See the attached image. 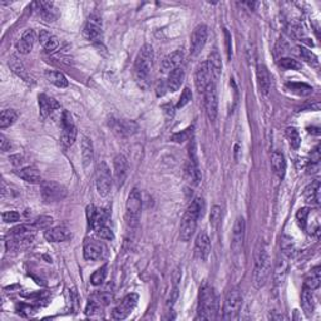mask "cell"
<instances>
[{"label":"cell","mask_w":321,"mask_h":321,"mask_svg":"<svg viewBox=\"0 0 321 321\" xmlns=\"http://www.w3.org/2000/svg\"><path fill=\"white\" fill-rule=\"evenodd\" d=\"M203 211H205V202L202 198H196L189 206L181 221V227H179V237L182 241L191 240L196 231V227H197L198 218L203 216Z\"/></svg>","instance_id":"obj_1"},{"label":"cell","mask_w":321,"mask_h":321,"mask_svg":"<svg viewBox=\"0 0 321 321\" xmlns=\"http://www.w3.org/2000/svg\"><path fill=\"white\" fill-rule=\"evenodd\" d=\"M268 275H270V257H268L267 249L265 244L258 241L254 254V280L255 288L261 289L267 281Z\"/></svg>","instance_id":"obj_2"},{"label":"cell","mask_w":321,"mask_h":321,"mask_svg":"<svg viewBox=\"0 0 321 321\" xmlns=\"http://www.w3.org/2000/svg\"><path fill=\"white\" fill-rule=\"evenodd\" d=\"M217 297L211 286H203L198 296V309L196 320H215L217 316Z\"/></svg>","instance_id":"obj_3"},{"label":"cell","mask_w":321,"mask_h":321,"mask_svg":"<svg viewBox=\"0 0 321 321\" xmlns=\"http://www.w3.org/2000/svg\"><path fill=\"white\" fill-rule=\"evenodd\" d=\"M153 59H155V54H153V48L150 44H145L141 48L140 53H138L137 58L134 62V77L140 84H143L150 78L151 72L153 68Z\"/></svg>","instance_id":"obj_4"},{"label":"cell","mask_w":321,"mask_h":321,"mask_svg":"<svg viewBox=\"0 0 321 321\" xmlns=\"http://www.w3.org/2000/svg\"><path fill=\"white\" fill-rule=\"evenodd\" d=\"M141 210H142V197L137 189L130 191L126 203V221L129 227H135L140 222Z\"/></svg>","instance_id":"obj_5"},{"label":"cell","mask_w":321,"mask_h":321,"mask_svg":"<svg viewBox=\"0 0 321 321\" xmlns=\"http://www.w3.org/2000/svg\"><path fill=\"white\" fill-rule=\"evenodd\" d=\"M242 306V296L240 290L234 289L228 291L226 295L225 302H223V320H235L240 314Z\"/></svg>","instance_id":"obj_6"},{"label":"cell","mask_w":321,"mask_h":321,"mask_svg":"<svg viewBox=\"0 0 321 321\" xmlns=\"http://www.w3.org/2000/svg\"><path fill=\"white\" fill-rule=\"evenodd\" d=\"M96 187L101 196H107L111 191L112 176L111 169L107 166L106 162H99L96 172Z\"/></svg>","instance_id":"obj_7"},{"label":"cell","mask_w":321,"mask_h":321,"mask_svg":"<svg viewBox=\"0 0 321 321\" xmlns=\"http://www.w3.org/2000/svg\"><path fill=\"white\" fill-rule=\"evenodd\" d=\"M203 103H205L206 114H207L208 119L213 122L217 117L218 113V98H217V90H216L215 83L211 82L206 88L205 93H203Z\"/></svg>","instance_id":"obj_8"},{"label":"cell","mask_w":321,"mask_h":321,"mask_svg":"<svg viewBox=\"0 0 321 321\" xmlns=\"http://www.w3.org/2000/svg\"><path fill=\"white\" fill-rule=\"evenodd\" d=\"M67 196V190L57 182H41V197L45 202H59Z\"/></svg>","instance_id":"obj_9"},{"label":"cell","mask_w":321,"mask_h":321,"mask_svg":"<svg viewBox=\"0 0 321 321\" xmlns=\"http://www.w3.org/2000/svg\"><path fill=\"white\" fill-rule=\"evenodd\" d=\"M62 142L64 146L69 147L75 142L77 138V127H75L73 117L70 116L69 112L64 111L62 114Z\"/></svg>","instance_id":"obj_10"},{"label":"cell","mask_w":321,"mask_h":321,"mask_svg":"<svg viewBox=\"0 0 321 321\" xmlns=\"http://www.w3.org/2000/svg\"><path fill=\"white\" fill-rule=\"evenodd\" d=\"M138 302L137 294H129L121 301V304L112 311L111 317L113 320H124L134 310Z\"/></svg>","instance_id":"obj_11"},{"label":"cell","mask_w":321,"mask_h":321,"mask_svg":"<svg viewBox=\"0 0 321 321\" xmlns=\"http://www.w3.org/2000/svg\"><path fill=\"white\" fill-rule=\"evenodd\" d=\"M206 40H207V27L203 24L197 25L193 29L191 34V40H190V52H191V56L196 57L201 53V51L205 47Z\"/></svg>","instance_id":"obj_12"},{"label":"cell","mask_w":321,"mask_h":321,"mask_svg":"<svg viewBox=\"0 0 321 321\" xmlns=\"http://www.w3.org/2000/svg\"><path fill=\"white\" fill-rule=\"evenodd\" d=\"M84 36L89 41L102 40V19L97 14L89 15L84 27Z\"/></svg>","instance_id":"obj_13"},{"label":"cell","mask_w":321,"mask_h":321,"mask_svg":"<svg viewBox=\"0 0 321 321\" xmlns=\"http://www.w3.org/2000/svg\"><path fill=\"white\" fill-rule=\"evenodd\" d=\"M211 82H213L212 77H211L210 69H208L207 62H203L197 67L195 73V84L196 88H197L198 93L203 95L207 88V85L210 84Z\"/></svg>","instance_id":"obj_14"},{"label":"cell","mask_w":321,"mask_h":321,"mask_svg":"<svg viewBox=\"0 0 321 321\" xmlns=\"http://www.w3.org/2000/svg\"><path fill=\"white\" fill-rule=\"evenodd\" d=\"M113 174H114V182H116L117 187L123 186L124 181H126L127 176H128V162L127 158L123 155H117L113 161Z\"/></svg>","instance_id":"obj_15"},{"label":"cell","mask_w":321,"mask_h":321,"mask_svg":"<svg viewBox=\"0 0 321 321\" xmlns=\"http://www.w3.org/2000/svg\"><path fill=\"white\" fill-rule=\"evenodd\" d=\"M109 127L119 137H129L134 134L138 129L137 123L133 121H126V119H111Z\"/></svg>","instance_id":"obj_16"},{"label":"cell","mask_w":321,"mask_h":321,"mask_svg":"<svg viewBox=\"0 0 321 321\" xmlns=\"http://www.w3.org/2000/svg\"><path fill=\"white\" fill-rule=\"evenodd\" d=\"M245 231H246V223L244 217H237L235 221L234 228H232V240L231 249L234 252H239L244 245Z\"/></svg>","instance_id":"obj_17"},{"label":"cell","mask_w":321,"mask_h":321,"mask_svg":"<svg viewBox=\"0 0 321 321\" xmlns=\"http://www.w3.org/2000/svg\"><path fill=\"white\" fill-rule=\"evenodd\" d=\"M87 218L89 226L93 230H97L106 225L107 220H108V213L106 210L97 208L95 205H89L87 207Z\"/></svg>","instance_id":"obj_18"},{"label":"cell","mask_w":321,"mask_h":321,"mask_svg":"<svg viewBox=\"0 0 321 321\" xmlns=\"http://www.w3.org/2000/svg\"><path fill=\"white\" fill-rule=\"evenodd\" d=\"M107 247L101 241H90L84 246V258L88 261H98L106 257Z\"/></svg>","instance_id":"obj_19"},{"label":"cell","mask_w":321,"mask_h":321,"mask_svg":"<svg viewBox=\"0 0 321 321\" xmlns=\"http://www.w3.org/2000/svg\"><path fill=\"white\" fill-rule=\"evenodd\" d=\"M211 251V241L208 235L206 234L205 231L200 232L196 239V244H195V254L200 260L205 261L207 258L208 254Z\"/></svg>","instance_id":"obj_20"},{"label":"cell","mask_w":321,"mask_h":321,"mask_svg":"<svg viewBox=\"0 0 321 321\" xmlns=\"http://www.w3.org/2000/svg\"><path fill=\"white\" fill-rule=\"evenodd\" d=\"M206 62H207L208 69H210L212 80H215L216 82V80L221 77V73H222V59H221V56L220 53H218V51L213 49V51L210 53L208 59Z\"/></svg>","instance_id":"obj_21"},{"label":"cell","mask_w":321,"mask_h":321,"mask_svg":"<svg viewBox=\"0 0 321 321\" xmlns=\"http://www.w3.org/2000/svg\"><path fill=\"white\" fill-rule=\"evenodd\" d=\"M36 36L33 29H28L23 33L22 38L19 39L17 44V49L20 54H29L33 51L34 44H35Z\"/></svg>","instance_id":"obj_22"},{"label":"cell","mask_w":321,"mask_h":321,"mask_svg":"<svg viewBox=\"0 0 321 321\" xmlns=\"http://www.w3.org/2000/svg\"><path fill=\"white\" fill-rule=\"evenodd\" d=\"M256 74H257V84H258V88H260L261 93H262L263 96H267L271 89L270 72H268V69L263 64H258Z\"/></svg>","instance_id":"obj_23"},{"label":"cell","mask_w":321,"mask_h":321,"mask_svg":"<svg viewBox=\"0 0 321 321\" xmlns=\"http://www.w3.org/2000/svg\"><path fill=\"white\" fill-rule=\"evenodd\" d=\"M39 108H40V114L43 118L51 116L54 111L59 108V103L54 98H51L47 95L39 96Z\"/></svg>","instance_id":"obj_24"},{"label":"cell","mask_w":321,"mask_h":321,"mask_svg":"<svg viewBox=\"0 0 321 321\" xmlns=\"http://www.w3.org/2000/svg\"><path fill=\"white\" fill-rule=\"evenodd\" d=\"M185 80V70L181 67L176 68L172 72H169L168 79H167V89L171 92H177L181 88L182 83Z\"/></svg>","instance_id":"obj_25"},{"label":"cell","mask_w":321,"mask_h":321,"mask_svg":"<svg viewBox=\"0 0 321 321\" xmlns=\"http://www.w3.org/2000/svg\"><path fill=\"white\" fill-rule=\"evenodd\" d=\"M182 61H184V53L181 51H176L173 53L168 54L166 58L162 61V70L163 72H172L176 68H179Z\"/></svg>","instance_id":"obj_26"},{"label":"cell","mask_w":321,"mask_h":321,"mask_svg":"<svg viewBox=\"0 0 321 321\" xmlns=\"http://www.w3.org/2000/svg\"><path fill=\"white\" fill-rule=\"evenodd\" d=\"M44 237L49 242H63L70 237V232L65 227H53L44 232Z\"/></svg>","instance_id":"obj_27"},{"label":"cell","mask_w":321,"mask_h":321,"mask_svg":"<svg viewBox=\"0 0 321 321\" xmlns=\"http://www.w3.org/2000/svg\"><path fill=\"white\" fill-rule=\"evenodd\" d=\"M34 7H36L35 10L38 12V14L40 15L43 19H45L47 22H53L54 19H57V12L53 3H35Z\"/></svg>","instance_id":"obj_28"},{"label":"cell","mask_w":321,"mask_h":321,"mask_svg":"<svg viewBox=\"0 0 321 321\" xmlns=\"http://www.w3.org/2000/svg\"><path fill=\"white\" fill-rule=\"evenodd\" d=\"M304 200L305 202L310 205H319L320 203V182L314 181L306 186L304 190Z\"/></svg>","instance_id":"obj_29"},{"label":"cell","mask_w":321,"mask_h":321,"mask_svg":"<svg viewBox=\"0 0 321 321\" xmlns=\"http://www.w3.org/2000/svg\"><path fill=\"white\" fill-rule=\"evenodd\" d=\"M82 160L84 168H89L95 160V151H93L92 141L87 137L82 138Z\"/></svg>","instance_id":"obj_30"},{"label":"cell","mask_w":321,"mask_h":321,"mask_svg":"<svg viewBox=\"0 0 321 321\" xmlns=\"http://www.w3.org/2000/svg\"><path fill=\"white\" fill-rule=\"evenodd\" d=\"M301 305L302 309H304L306 316H311L312 312H314L315 302H314V295H312V290L304 286L302 288V294H301Z\"/></svg>","instance_id":"obj_31"},{"label":"cell","mask_w":321,"mask_h":321,"mask_svg":"<svg viewBox=\"0 0 321 321\" xmlns=\"http://www.w3.org/2000/svg\"><path fill=\"white\" fill-rule=\"evenodd\" d=\"M271 164H272L273 171L278 174L279 178L283 179L285 177L286 172V161L283 153L272 152V155H271Z\"/></svg>","instance_id":"obj_32"},{"label":"cell","mask_w":321,"mask_h":321,"mask_svg":"<svg viewBox=\"0 0 321 321\" xmlns=\"http://www.w3.org/2000/svg\"><path fill=\"white\" fill-rule=\"evenodd\" d=\"M18 176L25 182L29 184H41V176L40 172L35 168V167H24L20 171L17 172Z\"/></svg>","instance_id":"obj_33"},{"label":"cell","mask_w":321,"mask_h":321,"mask_svg":"<svg viewBox=\"0 0 321 321\" xmlns=\"http://www.w3.org/2000/svg\"><path fill=\"white\" fill-rule=\"evenodd\" d=\"M39 40H40V44L47 52L56 51L59 45L58 38L53 35V34L47 32V30H41L40 34H39Z\"/></svg>","instance_id":"obj_34"},{"label":"cell","mask_w":321,"mask_h":321,"mask_svg":"<svg viewBox=\"0 0 321 321\" xmlns=\"http://www.w3.org/2000/svg\"><path fill=\"white\" fill-rule=\"evenodd\" d=\"M45 78L48 79L49 83L54 84L56 87L58 88L68 87L67 78H65L64 74H62L61 72H57V70H47Z\"/></svg>","instance_id":"obj_35"},{"label":"cell","mask_w":321,"mask_h":321,"mask_svg":"<svg viewBox=\"0 0 321 321\" xmlns=\"http://www.w3.org/2000/svg\"><path fill=\"white\" fill-rule=\"evenodd\" d=\"M185 171H186L187 179H189L192 185H198V182L201 181V173L200 169H198L197 167V162L190 160L189 163L186 164Z\"/></svg>","instance_id":"obj_36"},{"label":"cell","mask_w":321,"mask_h":321,"mask_svg":"<svg viewBox=\"0 0 321 321\" xmlns=\"http://www.w3.org/2000/svg\"><path fill=\"white\" fill-rule=\"evenodd\" d=\"M18 118V113L13 109H5V111L2 112L0 114V128L4 129L10 127L12 124L15 123Z\"/></svg>","instance_id":"obj_37"},{"label":"cell","mask_w":321,"mask_h":321,"mask_svg":"<svg viewBox=\"0 0 321 321\" xmlns=\"http://www.w3.org/2000/svg\"><path fill=\"white\" fill-rule=\"evenodd\" d=\"M9 67L12 68L13 72H14L15 74L19 75L20 78H23V79L25 80H29V77H28V73L27 70H25L24 65H23L22 62H20L17 57H12V58L9 59Z\"/></svg>","instance_id":"obj_38"},{"label":"cell","mask_w":321,"mask_h":321,"mask_svg":"<svg viewBox=\"0 0 321 321\" xmlns=\"http://www.w3.org/2000/svg\"><path fill=\"white\" fill-rule=\"evenodd\" d=\"M320 281H321L320 267H315L314 270L311 271V276L305 280L304 286H306V288H309L311 290H316L320 286Z\"/></svg>","instance_id":"obj_39"},{"label":"cell","mask_w":321,"mask_h":321,"mask_svg":"<svg viewBox=\"0 0 321 321\" xmlns=\"http://www.w3.org/2000/svg\"><path fill=\"white\" fill-rule=\"evenodd\" d=\"M285 135H286V138H288L290 146H291L294 150H297V148L300 147V145H301V137H300L299 132H297L296 129L292 128V127H290V128L286 129Z\"/></svg>","instance_id":"obj_40"},{"label":"cell","mask_w":321,"mask_h":321,"mask_svg":"<svg viewBox=\"0 0 321 321\" xmlns=\"http://www.w3.org/2000/svg\"><path fill=\"white\" fill-rule=\"evenodd\" d=\"M288 88L299 96H307L312 92V88L305 83H288Z\"/></svg>","instance_id":"obj_41"},{"label":"cell","mask_w":321,"mask_h":321,"mask_svg":"<svg viewBox=\"0 0 321 321\" xmlns=\"http://www.w3.org/2000/svg\"><path fill=\"white\" fill-rule=\"evenodd\" d=\"M300 56H301V58L304 59L305 62H307L309 64L315 65V67H317V65H319V59H317V57L315 56L314 52L309 51V49L304 48V47H301V48H300Z\"/></svg>","instance_id":"obj_42"},{"label":"cell","mask_w":321,"mask_h":321,"mask_svg":"<svg viewBox=\"0 0 321 321\" xmlns=\"http://www.w3.org/2000/svg\"><path fill=\"white\" fill-rule=\"evenodd\" d=\"M107 265L102 266L101 268H98V270L96 271L95 273H93L92 276H90V283L93 284V285H101L102 283H103L104 280H106L107 278Z\"/></svg>","instance_id":"obj_43"},{"label":"cell","mask_w":321,"mask_h":321,"mask_svg":"<svg viewBox=\"0 0 321 321\" xmlns=\"http://www.w3.org/2000/svg\"><path fill=\"white\" fill-rule=\"evenodd\" d=\"M52 223H53V218L49 217V216H40L36 220H34L32 225L35 230H48Z\"/></svg>","instance_id":"obj_44"},{"label":"cell","mask_w":321,"mask_h":321,"mask_svg":"<svg viewBox=\"0 0 321 321\" xmlns=\"http://www.w3.org/2000/svg\"><path fill=\"white\" fill-rule=\"evenodd\" d=\"M310 216V208L304 207V208H300L296 213V220L299 222V226L301 228L306 230V225H307V218Z\"/></svg>","instance_id":"obj_45"},{"label":"cell","mask_w":321,"mask_h":321,"mask_svg":"<svg viewBox=\"0 0 321 321\" xmlns=\"http://www.w3.org/2000/svg\"><path fill=\"white\" fill-rule=\"evenodd\" d=\"M192 134H193V128H187L182 130V132L176 133V134L172 135L171 141H173V142H177V143H181V142H185V141L191 140Z\"/></svg>","instance_id":"obj_46"},{"label":"cell","mask_w":321,"mask_h":321,"mask_svg":"<svg viewBox=\"0 0 321 321\" xmlns=\"http://www.w3.org/2000/svg\"><path fill=\"white\" fill-rule=\"evenodd\" d=\"M279 64L281 65L283 68L285 69H290V70H299L301 69V63L297 62L296 59H292V58H281Z\"/></svg>","instance_id":"obj_47"},{"label":"cell","mask_w":321,"mask_h":321,"mask_svg":"<svg viewBox=\"0 0 321 321\" xmlns=\"http://www.w3.org/2000/svg\"><path fill=\"white\" fill-rule=\"evenodd\" d=\"M286 270H288V263L285 262V260H280L278 262L275 270V280L276 283H281V280H284L286 275Z\"/></svg>","instance_id":"obj_48"},{"label":"cell","mask_w":321,"mask_h":321,"mask_svg":"<svg viewBox=\"0 0 321 321\" xmlns=\"http://www.w3.org/2000/svg\"><path fill=\"white\" fill-rule=\"evenodd\" d=\"M221 207L220 206H213L212 208H211V213H210V223L211 226L213 227V228H216V227L218 226V223H220L221 221Z\"/></svg>","instance_id":"obj_49"},{"label":"cell","mask_w":321,"mask_h":321,"mask_svg":"<svg viewBox=\"0 0 321 321\" xmlns=\"http://www.w3.org/2000/svg\"><path fill=\"white\" fill-rule=\"evenodd\" d=\"M97 236L102 240H107V241H112L114 239V235L112 232V230L109 227H107V225L99 227V228L95 230Z\"/></svg>","instance_id":"obj_50"},{"label":"cell","mask_w":321,"mask_h":321,"mask_svg":"<svg viewBox=\"0 0 321 321\" xmlns=\"http://www.w3.org/2000/svg\"><path fill=\"white\" fill-rule=\"evenodd\" d=\"M192 99V93L189 88H185L184 92H182L181 97H179V101L177 103V108H184L186 104H189Z\"/></svg>","instance_id":"obj_51"},{"label":"cell","mask_w":321,"mask_h":321,"mask_svg":"<svg viewBox=\"0 0 321 321\" xmlns=\"http://www.w3.org/2000/svg\"><path fill=\"white\" fill-rule=\"evenodd\" d=\"M2 217H3V221L7 223H14V222H18V221L20 220V215L18 212H15V211H8V212H3Z\"/></svg>","instance_id":"obj_52"},{"label":"cell","mask_w":321,"mask_h":321,"mask_svg":"<svg viewBox=\"0 0 321 321\" xmlns=\"http://www.w3.org/2000/svg\"><path fill=\"white\" fill-rule=\"evenodd\" d=\"M162 111H163V114L167 121H171L174 117V113H176V107L172 103H167L162 106Z\"/></svg>","instance_id":"obj_53"},{"label":"cell","mask_w":321,"mask_h":321,"mask_svg":"<svg viewBox=\"0 0 321 321\" xmlns=\"http://www.w3.org/2000/svg\"><path fill=\"white\" fill-rule=\"evenodd\" d=\"M177 299H178V289L174 288L171 291V294H169L168 299H167V306H171V307L173 306Z\"/></svg>","instance_id":"obj_54"},{"label":"cell","mask_w":321,"mask_h":321,"mask_svg":"<svg viewBox=\"0 0 321 321\" xmlns=\"http://www.w3.org/2000/svg\"><path fill=\"white\" fill-rule=\"evenodd\" d=\"M0 147H2L3 152H7L8 150H10V142L4 135H0Z\"/></svg>","instance_id":"obj_55"},{"label":"cell","mask_w":321,"mask_h":321,"mask_svg":"<svg viewBox=\"0 0 321 321\" xmlns=\"http://www.w3.org/2000/svg\"><path fill=\"white\" fill-rule=\"evenodd\" d=\"M225 38H226V47H227V56L228 58H231V35L230 33L225 29Z\"/></svg>","instance_id":"obj_56"}]
</instances>
